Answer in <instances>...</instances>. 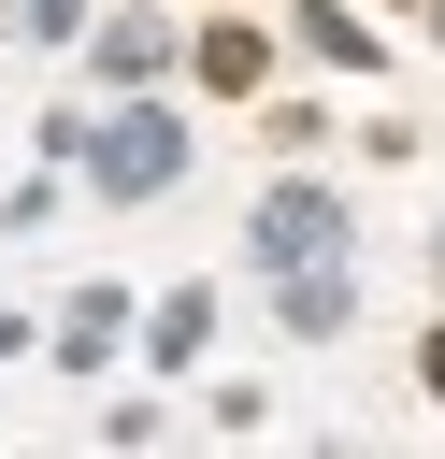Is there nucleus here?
Wrapping results in <instances>:
<instances>
[{"label": "nucleus", "mask_w": 445, "mask_h": 459, "mask_svg": "<svg viewBox=\"0 0 445 459\" xmlns=\"http://www.w3.org/2000/svg\"><path fill=\"white\" fill-rule=\"evenodd\" d=\"M187 158H201V143H187V115H172L158 86H129L115 115H86V158H72V172H86L100 201H172V186H187Z\"/></svg>", "instance_id": "nucleus-1"}, {"label": "nucleus", "mask_w": 445, "mask_h": 459, "mask_svg": "<svg viewBox=\"0 0 445 459\" xmlns=\"http://www.w3.org/2000/svg\"><path fill=\"white\" fill-rule=\"evenodd\" d=\"M345 230H359V215H345L330 172H273L258 215H244V258H258V287H273V273H301V258H345Z\"/></svg>", "instance_id": "nucleus-2"}, {"label": "nucleus", "mask_w": 445, "mask_h": 459, "mask_svg": "<svg viewBox=\"0 0 445 459\" xmlns=\"http://www.w3.org/2000/svg\"><path fill=\"white\" fill-rule=\"evenodd\" d=\"M273 330H287V344H345V330H359V258H301V273H273Z\"/></svg>", "instance_id": "nucleus-3"}, {"label": "nucleus", "mask_w": 445, "mask_h": 459, "mask_svg": "<svg viewBox=\"0 0 445 459\" xmlns=\"http://www.w3.org/2000/svg\"><path fill=\"white\" fill-rule=\"evenodd\" d=\"M172 57H187L172 14H100V29H86V72H100L115 100H129V86H172Z\"/></svg>", "instance_id": "nucleus-4"}, {"label": "nucleus", "mask_w": 445, "mask_h": 459, "mask_svg": "<svg viewBox=\"0 0 445 459\" xmlns=\"http://www.w3.org/2000/svg\"><path fill=\"white\" fill-rule=\"evenodd\" d=\"M115 344H129V287H72V301H57V330H43V359H57V373H115Z\"/></svg>", "instance_id": "nucleus-5"}, {"label": "nucleus", "mask_w": 445, "mask_h": 459, "mask_svg": "<svg viewBox=\"0 0 445 459\" xmlns=\"http://www.w3.org/2000/svg\"><path fill=\"white\" fill-rule=\"evenodd\" d=\"M187 72H201V86H215V100H244V86H258V72H273V29H258V14H215V29H201V43H187Z\"/></svg>", "instance_id": "nucleus-6"}, {"label": "nucleus", "mask_w": 445, "mask_h": 459, "mask_svg": "<svg viewBox=\"0 0 445 459\" xmlns=\"http://www.w3.org/2000/svg\"><path fill=\"white\" fill-rule=\"evenodd\" d=\"M201 344H215V287H158V316H144V373H201Z\"/></svg>", "instance_id": "nucleus-7"}, {"label": "nucleus", "mask_w": 445, "mask_h": 459, "mask_svg": "<svg viewBox=\"0 0 445 459\" xmlns=\"http://www.w3.org/2000/svg\"><path fill=\"white\" fill-rule=\"evenodd\" d=\"M287 14H301V43H316L330 72H373V29H359L345 0H287Z\"/></svg>", "instance_id": "nucleus-8"}, {"label": "nucleus", "mask_w": 445, "mask_h": 459, "mask_svg": "<svg viewBox=\"0 0 445 459\" xmlns=\"http://www.w3.org/2000/svg\"><path fill=\"white\" fill-rule=\"evenodd\" d=\"M258 143H273V158H316V143H330V115H316V100H273V115H258Z\"/></svg>", "instance_id": "nucleus-9"}, {"label": "nucleus", "mask_w": 445, "mask_h": 459, "mask_svg": "<svg viewBox=\"0 0 445 459\" xmlns=\"http://www.w3.org/2000/svg\"><path fill=\"white\" fill-rule=\"evenodd\" d=\"M86 29H100L86 0H14V43H86Z\"/></svg>", "instance_id": "nucleus-10"}, {"label": "nucleus", "mask_w": 445, "mask_h": 459, "mask_svg": "<svg viewBox=\"0 0 445 459\" xmlns=\"http://www.w3.org/2000/svg\"><path fill=\"white\" fill-rule=\"evenodd\" d=\"M416 387H431V402H445V316H431V344H416Z\"/></svg>", "instance_id": "nucleus-11"}, {"label": "nucleus", "mask_w": 445, "mask_h": 459, "mask_svg": "<svg viewBox=\"0 0 445 459\" xmlns=\"http://www.w3.org/2000/svg\"><path fill=\"white\" fill-rule=\"evenodd\" d=\"M14 359H29V316H0V373H14Z\"/></svg>", "instance_id": "nucleus-12"}, {"label": "nucleus", "mask_w": 445, "mask_h": 459, "mask_svg": "<svg viewBox=\"0 0 445 459\" xmlns=\"http://www.w3.org/2000/svg\"><path fill=\"white\" fill-rule=\"evenodd\" d=\"M431 287H445V230H431Z\"/></svg>", "instance_id": "nucleus-13"}]
</instances>
